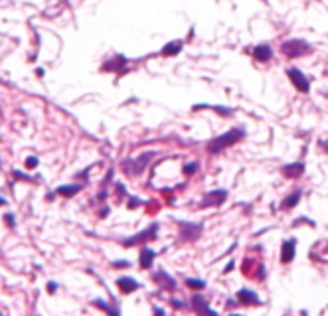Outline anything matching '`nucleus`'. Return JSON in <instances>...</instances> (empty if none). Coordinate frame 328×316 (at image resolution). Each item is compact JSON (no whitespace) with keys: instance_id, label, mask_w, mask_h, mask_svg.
I'll list each match as a JSON object with an SVG mask.
<instances>
[{"instance_id":"nucleus-1","label":"nucleus","mask_w":328,"mask_h":316,"mask_svg":"<svg viewBox=\"0 0 328 316\" xmlns=\"http://www.w3.org/2000/svg\"><path fill=\"white\" fill-rule=\"evenodd\" d=\"M243 137H245V131H243V129H239V127H237V129H231V131H227L225 135H221V137H218V139H214V141L210 143V153H221L223 149H227V147L239 143Z\"/></svg>"},{"instance_id":"nucleus-2","label":"nucleus","mask_w":328,"mask_h":316,"mask_svg":"<svg viewBox=\"0 0 328 316\" xmlns=\"http://www.w3.org/2000/svg\"><path fill=\"white\" fill-rule=\"evenodd\" d=\"M309 52H311V46L303 40H289V42L283 44V53L289 55V57H301Z\"/></svg>"},{"instance_id":"nucleus-3","label":"nucleus","mask_w":328,"mask_h":316,"mask_svg":"<svg viewBox=\"0 0 328 316\" xmlns=\"http://www.w3.org/2000/svg\"><path fill=\"white\" fill-rule=\"evenodd\" d=\"M157 231H159V223H153L151 227H147L145 231H141L139 235H133L131 239H125L123 245L131 247V245H137V243H143V241H149V239H155L157 237Z\"/></svg>"},{"instance_id":"nucleus-4","label":"nucleus","mask_w":328,"mask_h":316,"mask_svg":"<svg viewBox=\"0 0 328 316\" xmlns=\"http://www.w3.org/2000/svg\"><path fill=\"white\" fill-rule=\"evenodd\" d=\"M289 77H291V81L295 83V87L299 89V91H303V93H309V89H311V81L301 73V69H297V67H291L289 69Z\"/></svg>"},{"instance_id":"nucleus-5","label":"nucleus","mask_w":328,"mask_h":316,"mask_svg":"<svg viewBox=\"0 0 328 316\" xmlns=\"http://www.w3.org/2000/svg\"><path fill=\"white\" fill-rule=\"evenodd\" d=\"M202 231V225L200 223H190V221H180V235L182 239H196Z\"/></svg>"},{"instance_id":"nucleus-6","label":"nucleus","mask_w":328,"mask_h":316,"mask_svg":"<svg viewBox=\"0 0 328 316\" xmlns=\"http://www.w3.org/2000/svg\"><path fill=\"white\" fill-rule=\"evenodd\" d=\"M227 198V194H225V190H216V192H210L206 198H204V202H202V208H210V206H219L223 200Z\"/></svg>"},{"instance_id":"nucleus-7","label":"nucleus","mask_w":328,"mask_h":316,"mask_svg":"<svg viewBox=\"0 0 328 316\" xmlns=\"http://www.w3.org/2000/svg\"><path fill=\"white\" fill-rule=\"evenodd\" d=\"M151 157H153V153H147L145 157L139 158V162H135L133 166L129 164V162H123V168L127 170V174H131V176H135V174H139V172H143V168L147 166V162L151 160Z\"/></svg>"},{"instance_id":"nucleus-8","label":"nucleus","mask_w":328,"mask_h":316,"mask_svg":"<svg viewBox=\"0 0 328 316\" xmlns=\"http://www.w3.org/2000/svg\"><path fill=\"white\" fill-rule=\"evenodd\" d=\"M117 287H119V291H121V293L129 295V293L137 291V289L141 287V283H139V281H135V279H131V277H121V279L117 281Z\"/></svg>"},{"instance_id":"nucleus-9","label":"nucleus","mask_w":328,"mask_h":316,"mask_svg":"<svg viewBox=\"0 0 328 316\" xmlns=\"http://www.w3.org/2000/svg\"><path fill=\"white\" fill-rule=\"evenodd\" d=\"M295 249H297V241L295 239H289L283 243V255H281V261L283 263H291L295 259Z\"/></svg>"},{"instance_id":"nucleus-10","label":"nucleus","mask_w":328,"mask_h":316,"mask_svg":"<svg viewBox=\"0 0 328 316\" xmlns=\"http://www.w3.org/2000/svg\"><path fill=\"white\" fill-rule=\"evenodd\" d=\"M155 281L161 283V287L168 289V291H174V289H176V281H174L166 271H157V273H155Z\"/></svg>"},{"instance_id":"nucleus-11","label":"nucleus","mask_w":328,"mask_h":316,"mask_svg":"<svg viewBox=\"0 0 328 316\" xmlns=\"http://www.w3.org/2000/svg\"><path fill=\"white\" fill-rule=\"evenodd\" d=\"M253 55H255L257 61H269V59L273 57V50H271L267 44H261V46H257V48L253 50Z\"/></svg>"},{"instance_id":"nucleus-12","label":"nucleus","mask_w":328,"mask_h":316,"mask_svg":"<svg viewBox=\"0 0 328 316\" xmlns=\"http://www.w3.org/2000/svg\"><path fill=\"white\" fill-rule=\"evenodd\" d=\"M237 299H239V303H243V305H257V303H259V297H257L253 291H249V289H241V291L237 293Z\"/></svg>"},{"instance_id":"nucleus-13","label":"nucleus","mask_w":328,"mask_h":316,"mask_svg":"<svg viewBox=\"0 0 328 316\" xmlns=\"http://www.w3.org/2000/svg\"><path fill=\"white\" fill-rule=\"evenodd\" d=\"M303 172H305V164H303V162L283 166V174H285V176H289V178H297V176H301Z\"/></svg>"},{"instance_id":"nucleus-14","label":"nucleus","mask_w":328,"mask_h":316,"mask_svg":"<svg viewBox=\"0 0 328 316\" xmlns=\"http://www.w3.org/2000/svg\"><path fill=\"white\" fill-rule=\"evenodd\" d=\"M153 261H155V251L149 249V247H143V251H141V267L149 269L153 265Z\"/></svg>"},{"instance_id":"nucleus-15","label":"nucleus","mask_w":328,"mask_h":316,"mask_svg":"<svg viewBox=\"0 0 328 316\" xmlns=\"http://www.w3.org/2000/svg\"><path fill=\"white\" fill-rule=\"evenodd\" d=\"M299 200H301V190H297V192H293V194H289L285 200H283V208L285 210H289V208H293V206H297L299 204Z\"/></svg>"},{"instance_id":"nucleus-16","label":"nucleus","mask_w":328,"mask_h":316,"mask_svg":"<svg viewBox=\"0 0 328 316\" xmlns=\"http://www.w3.org/2000/svg\"><path fill=\"white\" fill-rule=\"evenodd\" d=\"M192 305H194L196 311H202V313H214V311L206 305V299H202V297H194V299H192Z\"/></svg>"},{"instance_id":"nucleus-17","label":"nucleus","mask_w":328,"mask_h":316,"mask_svg":"<svg viewBox=\"0 0 328 316\" xmlns=\"http://www.w3.org/2000/svg\"><path fill=\"white\" fill-rule=\"evenodd\" d=\"M180 50H182V44H180V42H172V44H166V46H164L163 53L164 55H176Z\"/></svg>"},{"instance_id":"nucleus-18","label":"nucleus","mask_w":328,"mask_h":316,"mask_svg":"<svg viewBox=\"0 0 328 316\" xmlns=\"http://www.w3.org/2000/svg\"><path fill=\"white\" fill-rule=\"evenodd\" d=\"M79 190H81V186H59L55 192L61 194V196H73V194H77Z\"/></svg>"},{"instance_id":"nucleus-19","label":"nucleus","mask_w":328,"mask_h":316,"mask_svg":"<svg viewBox=\"0 0 328 316\" xmlns=\"http://www.w3.org/2000/svg\"><path fill=\"white\" fill-rule=\"evenodd\" d=\"M186 283H188V287H192V289H204V287H206V283H204L202 279H200V281H198V279H188Z\"/></svg>"},{"instance_id":"nucleus-20","label":"nucleus","mask_w":328,"mask_h":316,"mask_svg":"<svg viewBox=\"0 0 328 316\" xmlns=\"http://www.w3.org/2000/svg\"><path fill=\"white\" fill-rule=\"evenodd\" d=\"M196 170H198V164H196V162H190V164L184 166V172H186V174H194Z\"/></svg>"},{"instance_id":"nucleus-21","label":"nucleus","mask_w":328,"mask_h":316,"mask_svg":"<svg viewBox=\"0 0 328 316\" xmlns=\"http://www.w3.org/2000/svg\"><path fill=\"white\" fill-rule=\"evenodd\" d=\"M26 166H28V168H36V166H38V158L28 157V160H26Z\"/></svg>"},{"instance_id":"nucleus-22","label":"nucleus","mask_w":328,"mask_h":316,"mask_svg":"<svg viewBox=\"0 0 328 316\" xmlns=\"http://www.w3.org/2000/svg\"><path fill=\"white\" fill-rule=\"evenodd\" d=\"M4 221H6V225L14 227V215H12V213H6V215H4Z\"/></svg>"},{"instance_id":"nucleus-23","label":"nucleus","mask_w":328,"mask_h":316,"mask_svg":"<svg viewBox=\"0 0 328 316\" xmlns=\"http://www.w3.org/2000/svg\"><path fill=\"white\" fill-rule=\"evenodd\" d=\"M48 293H55V283H48Z\"/></svg>"},{"instance_id":"nucleus-24","label":"nucleus","mask_w":328,"mask_h":316,"mask_svg":"<svg viewBox=\"0 0 328 316\" xmlns=\"http://www.w3.org/2000/svg\"><path fill=\"white\" fill-rule=\"evenodd\" d=\"M129 263L127 261H115V267H127Z\"/></svg>"},{"instance_id":"nucleus-25","label":"nucleus","mask_w":328,"mask_h":316,"mask_svg":"<svg viewBox=\"0 0 328 316\" xmlns=\"http://www.w3.org/2000/svg\"><path fill=\"white\" fill-rule=\"evenodd\" d=\"M4 204H6V200H4V198H0V206H4Z\"/></svg>"}]
</instances>
